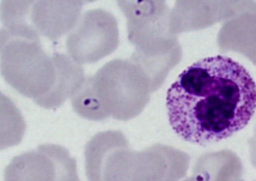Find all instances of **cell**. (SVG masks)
I'll return each mask as SVG.
<instances>
[{
	"mask_svg": "<svg viewBox=\"0 0 256 181\" xmlns=\"http://www.w3.org/2000/svg\"><path fill=\"white\" fill-rule=\"evenodd\" d=\"M242 172V161L229 150L205 154L194 167V177L202 181H238Z\"/></svg>",
	"mask_w": 256,
	"mask_h": 181,
	"instance_id": "7a4b0ae2",
	"label": "cell"
},
{
	"mask_svg": "<svg viewBox=\"0 0 256 181\" xmlns=\"http://www.w3.org/2000/svg\"><path fill=\"white\" fill-rule=\"evenodd\" d=\"M240 181V180H239V181Z\"/></svg>",
	"mask_w": 256,
	"mask_h": 181,
	"instance_id": "5b68a950",
	"label": "cell"
},
{
	"mask_svg": "<svg viewBox=\"0 0 256 181\" xmlns=\"http://www.w3.org/2000/svg\"><path fill=\"white\" fill-rule=\"evenodd\" d=\"M184 181H202L201 180L198 179L197 177H192V178H188V179L185 180Z\"/></svg>",
	"mask_w": 256,
	"mask_h": 181,
	"instance_id": "277c9868",
	"label": "cell"
},
{
	"mask_svg": "<svg viewBox=\"0 0 256 181\" xmlns=\"http://www.w3.org/2000/svg\"><path fill=\"white\" fill-rule=\"evenodd\" d=\"M250 159L252 164L256 168V127L254 130V135L250 140Z\"/></svg>",
	"mask_w": 256,
	"mask_h": 181,
	"instance_id": "3957f363",
	"label": "cell"
},
{
	"mask_svg": "<svg viewBox=\"0 0 256 181\" xmlns=\"http://www.w3.org/2000/svg\"><path fill=\"white\" fill-rule=\"evenodd\" d=\"M171 127L185 141L206 146L244 129L256 110V84L242 64L218 55L185 69L167 92Z\"/></svg>",
	"mask_w": 256,
	"mask_h": 181,
	"instance_id": "6da1fadb",
	"label": "cell"
}]
</instances>
